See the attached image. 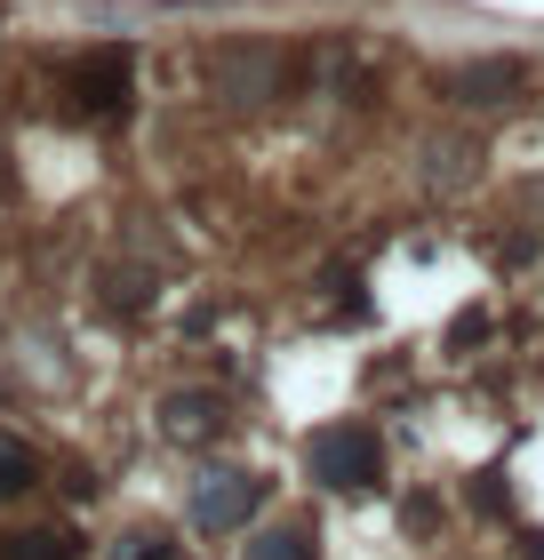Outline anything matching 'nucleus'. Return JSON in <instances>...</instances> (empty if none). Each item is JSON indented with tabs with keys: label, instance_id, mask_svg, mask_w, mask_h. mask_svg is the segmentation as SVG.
<instances>
[{
	"label": "nucleus",
	"instance_id": "1",
	"mask_svg": "<svg viewBox=\"0 0 544 560\" xmlns=\"http://www.w3.org/2000/svg\"><path fill=\"white\" fill-rule=\"evenodd\" d=\"M65 96H72L81 120H120L128 96H137V81H128V48H89V57H72Z\"/></svg>",
	"mask_w": 544,
	"mask_h": 560
},
{
	"label": "nucleus",
	"instance_id": "2",
	"mask_svg": "<svg viewBox=\"0 0 544 560\" xmlns=\"http://www.w3.org/2000/svg\"><path fill=\"white\" fill-rule=\"evenodd\" d=\"M313 480H328V489H369V480H384V441L369 424L313 432Z\"/></svg>",
	"mask_w": 544,
	"mask_h": 560
},
{
	"label": "nucleus",
	"instance_id": "3",
	"mask_svg": "<svg viewBox=\"0 0 544 560\" xmlns=\"http://www.w3.org/2000/svg\"><path fill=\"white\" fill-rule=\"evenodd\" d=\"M209 81L232 96V105H256V96L280 89V57H273V48H256V40H232V48L209 57Z\"/></svg>",
	"mask_w": 544,
	"mask_h": 560
},
{
	"label": "nucleus",
	"instance_id": "4",
	"mask_svg": "<svg viewBox=\"0 0 544 560\" xmlns=\"http://www.w3.org/2000/svg\"><path fill=\"white\" fill-rule=\"evenodd\" d=\"M521 89H529V65H521V57H481V65L456 72V96H464V105H512Z\"/></svg>",
	"mask_w": 544,
	"mask_h": 560
},
{
	"label": "nucleus",
	"instance_id": "5",
	"mask_svg": "<svg viewBox=\"0 0 544 560\" xmlns=\"http://www.w3.org/2000/svg\"><path fill=\"white\" fill-rule=\"evenodd\" d=\"M256 497H265V489H256L248 472H209V480H200V497H193V513L209 528H232V521L256 513Z\"/></svg>",
	"mask_w": 544,
	"mask_h": 560
},
{
	"label": "nucleus",
	"instance_id": "6",
	"mask_svg": "<svg viewBox=\"0 0 544 560\" xmlns=\"http://www.w3.org/2000/svg\"><path fill=\"white\" fill-rule=\"evenodd\" d=\"M0 560H72V545H65V528H9Z\"/></svg>",
	"mask_w": 544,
	"mask_h": 560
},
{
	"label": "nucleus",
	"instance_id": "7",
	"mask_svg": "<svg viewBox=\"0 0 544 560\" xmlns=\"http://www.w3.org/2000/svg\"><path fill=\"white\" fill-rule=\"evenodd\" d=\"M24 489H33V448L0 432V497H24Z\"/></svg>",
	"mask_w": 544,
	"mask_h": 560
},
{
	"label": "nucleus",
	"instance_id": "8",
	"mask_svg": "<svg viewBox=\"0 0 544 560\" xmlns=\"http://www.w3.org/2000/svg\"><path fill=\"white\" fill-rule=\"evenodd\" d=\"M248 560H313V537H304V528H265V537L248 545Z\"/></svg>",
	"mask_w": 544,
	"mask_h": 560
},
{
	"label": "nucleus",
	"instance_id": "9",
	"mask_svg": "<svg viewBox=\"0 0 544 560\" xmlns=\"http://www.w3.org/2000/svg\"><path fill=\"white\" fill-rule=\"evenodd\" d=\"M464 168H481V152H473V144H449V137H440L425 176H432V185H449V176H464Z\"/></svg>",
	"mask_w": 544,
	"mask_h": 560
},
{
	"label": "nucleus",
	"instance_id": "10",
	"mask_svg": "<svg viewBox=\"0 0 544 560\" xmlns=\"http://www.w3.org/2000/svg\"><path fill=\"white\" fill-rule=\"evenodd\" d=\"M169 432H176V441H200V432H209V400H169Z\"/></svg>",
	"mask_w": 544,
	"mask_h": 560
},
{
	"label": "nucleus",
	"instance_id": "11",
	"mask_svg": "<svg viewBox=\"0 0 544 560\" xmlns=\"http://www.w3.org/2000/svg\"><path fill=\"white\" fill-rule=\"evenodd\" d=\"M120 560H176V545H169V537H128Z\"/></svg>",
	"mask_w": 544,
	"mask_h": 560
}]
</instances>
